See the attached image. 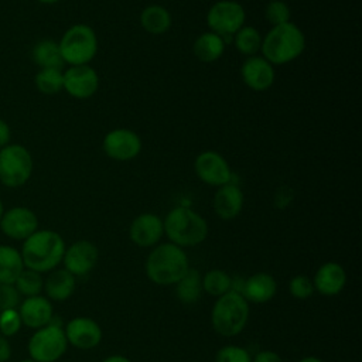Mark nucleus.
<instances>
[{
    "label": "nucleus",
    "instance_id": "nucleus-19",
    "mask_svg": "<svg viewBox=\"0 0 362 362\" xmlns=\"http://www.w3.org/2000/svg\"><path fill=\"white\" fill-rule=\"evenodd\" d=\"M243 204H245L243 191L238 184L232 181L218 187L212 199L214 212L222 221L235 219L242 212Z\"/></svg>",
    "mask_w": 362,
    "mask_h": 362
},
{
    "label": "nucleus",
    "instance_id": "nucleus-2",
    "mask_svg": "<svg viewBox=\"0 0 362 362\" xmlns=\"http://www.w3.org/2000/svg\"><path fill=\"white\" fill-rule=\"evenodd\" d=\"M189 269V260L185 250L171 242L156 245L144 263L146 276L158 286H171Z\"/></svg>",
    "mask_w": 362,
    "mask_h": 362
},
{
    "label": "nucleus",
    "instance_id": "nucleus-4",
    "mask_svg": "<svg viewBox=\"0 0 362 362\" xmlns=\"http://www.w3.org/2000/svg\"><path fill=\"white\" fill-rule=\"evenodd\" d=\"M164 223V235L180 247L201 245L208 236V222L202 215L188 206H174L168 211Z\"/></svg>",
    "mask_w": 362,
    "mask_h": 362
},
{
    "label": "nucleus",
    "instance_id": "nucleus-15",
    "mask_svg": "<svg viewBox=\"0 0 362 362\" xmlns=\"http://www.w3.org/2000/svg\"><path fill=\"white\" fill-rule=\"evenodd\" d=\"M64 332L68 345H72L81 351L96 348L103 338L100 325L89 317H75L69 320L64 327Z\"/></svg>",
    "mask_w": 362,
    "mask_h": 362
},
{
    "label": "nucleus",
    "instance_id": "nucleus-34",
    "mask_svg": "<svg viewBox=\"0 0 362 362\" xmlns=\"http://www.w3.org/2000/svg\"><path fill=\"white\" fill-rule=\"evenodd\" d=\"M215 362H252V355L243 346L223 345L216 351Z\"/></svg>",
    "mask_w": 362,
    "mask_h": 362
},
{
    "label": "nucleus",
    "instance_id": "nucleus-33",
    "mask_svg": "<svg viewBox=\"0 0 362 362\" xmlns=\"http://www.w3.org/2000/svg\"><path fill=\"white\" fill-rule=\"evenodd\" d=\"M288 293L291 297L298 300L310 298L315 293L313 279L305 274H297L291 277L288 281Z\"/></svg>",
    "mask_w": 362,
    "mask_h": 362
},
{
    "label": "nucleus",
    "instance_id": "nucleus-42",
    "mask_svg": "<svg viewBox=\"0 0 362 362\" xmlns=\"http://www.w3.org/2000/svg\"><path fill=\"white\" fill-rule=\"evenodd\" d=\"M37 1L41 3V4H55V3H58L61 0H37Z\"/></svg>",
    "mask_w": 362,
    "mask_h": 362
},
{
    "label": "nucleus",
    "instance_id": "nucleus-17",
    "mask_svg": "<svg viewBox=\"0 0 362 362\" xmlns=\"http://www.w3.org/2000/svg\"><path fill=\"white\" fill-rule=\"evenodd\" d=\"M163 235V219L153 212L137 215L129 226V238L139 247H154L158 245Z\"/></svg>",
    "mask_w": 362,
    "mask_h": 362
},
{
    "label": "nucleus",
    "instance_id": "nucleus-20",
    "mask_svg": "<svg viewBox=\"0 0 362 362\" xmlns=\"http://www.w3.org/2000/svg\"><path fill=\"white\" fill-rule=\"evenodd\" d=\"M313 284L315 291L325 297H334L339 294L346 284V272L337 262H325L322 263L314 277Z\"/></svg>",
    "mask_w": 362,
    "mask_h": 362
},
{
    "label": "nucleus",
    "instance_id": "nucleus-41",
    "mask_svg": "<svg viewBox=\"0 0 362 362\" xmlns=\"http://www.w3.org/2000/svg\"><path fill=\"white\" fill-rule=\"evenodd\" d=\"M298 362H324V361H322V359H320V358H317V356L310 355V356H304V358H301Z\"/></svg>",
    "mask_w": 362,
    "mask_h": 362
},
{
    "label": "nucleus",
    "instance_id": "nucleus-1",
    "mask_svg": "<svg viewBox=\"0 0 362 362\" xmlns=\"http://www.w3.org/2000/svg\"><path fill=\"white\" fill-rule=\"evenodd\" d=\"M64 238L52 229H37L21 246V259L25 269L48 273L62 263L65 252Z\"/></svg>",
    "mask_w": 362,
    "mask_h": 362
},
{
    "label": "nucleus",
    "instance_id": "nucleus-43",
    "mask_svg": "<svg viewBox=\"0 0 362 362\" xmlns=\"http://www.w3.org/2000/svg\"><path fill=\"white\" fill-rule=\"evenodd\" d=\"M4 211H6V208H4V204H3V201L0 199V219H1L3 214H4Z\"/></svg>",
    "mask_w": 362,
    "mask_h": 362
},
{
    "label": "nucleus",
    "instance_id": "nucleus-13",
    "mask_svg": "<svg viewBox=\"0 0 362 362\" xmlns=\"http://www.w3.org/2000/svg\"><path fill=\"white\" fill-rule=\"evenodd\" d=\"M38 229V218L28 206H11L0 219V230L13 240H25Z\"/></svg>",
    "mask_w": 362,
    "mask_h": 362
},
{
    "label": "nucleus",
    "instance_id": "nucleus-14",
    "mask_svg": "<svg viewBox=\"0 0 362 362\" xmlns=\"http://www.w3.org/2000/svg\"><path fill=\"white\" fill-rule=\"evenodd\" d=\"M99 259V250L95 243L86 239L76 240L65 247L62 263L64 269H66L75 277L86 276L93 270Z\"/></svg>",
    "mask_w": 362,
    "mask_h": 362
},
{
    "label": "nucleus",
    "instance_id": "nucleus-35",
    "mask_svg": "<svg viewBox=\"0 0 362 362\" xmlns=\"http://www.w3.org/2000/svg\"><path fill=\"white\" fill-rule=\"evenodd\" d=\"M21 325L23 322L17 310L11 308V310L0 311V334L1 335H4L6 338L13 337L20 331Z\"/></svg>",
    "mask_w": 362,
    "mask_h": 362
},
{
    "label": "nucleus",
    "instance_id": "nucleus-30",
    "mask_svg": "<svg viewBox=\"0 0 362 362\" xmlns=\"http://www.w3.org/2000/svg\"><path fill=\"white\" fill-rule=\"evenodd\" d=\"M233 288L232 277L222 269H211L202 276V290L211 297H221Z\"/></svg>",
    "mask_w": 362,
    "mask_h": 362
},
{
    "label": "nucleus",
    "instance_id": "nucleus-3",
    "mask_svg": "<svg viewBox=\"0 0 362 362\" xmlns=\"http://www.w3.org/2000/svg\"><path fill=\"white\" fill-rule=\"evenodd\" d=\"M305 49V35L303 30L288 21L273 25L262 40V57L273 66L284 65L297 59Z\"/></svg>",
    "mask_w": 362,
    "mask_h": 362
},
{
    "label": "nucleus",
    "instance_id": "nucleus-23",
    "mask_svg": "<svg viewBox=\"0 0 362 362\" xmlns=\"http://www.w3.org/2000/svg\"><path fill=\"white\" fill-rule=\"evenodd\" d=\"M141 28L153 35H160L171 28L173 17L168 8L161 4H148L140 13Z\"/></svg>",
    "mask_w": 362,
    "mask_h": 362
},
{
    "label": "nucleus",
    "instance_id": "nucleus-25",
    "mask_svg": "<svg viewBox=\"0 0 362 362\" xmlns=\"http://www.w3.org/2000/svg\"><path fill=\"white\" fill-rule=\"evenodd\" d=\"M31 59L38 68L62 69L64 59L61 57L58 41L52 38H41L31 48Z\"/></svg>",
    "mask_w": 362,
    "mask_h": 362
},
{
    "label": "nucleus",
    "instance_id": "nucleus-18",
    "mask_svg": "<svg viewBox=\"0 0 362 362\" xmlns=\"http://www.w3.org/2000/svg\"><path fill=\"white\" fill-rule=\"evenodd\" d=\"M17 311L20 314L23 325L34 331L48 325L54 318V307L51 304V300L41 294L25 297L24 300H21Z\"/></svg>",
    "mask_w": 362,
    "mask_h": 362
},
{
    "label": "nucleus",
    "instance_id": "nucleus-21",
    "mask_svg": "<svg viewBox=\"0 0 362 362\" xmlns=\"http://www.w3.org/2000/svg\"><path fill=\"white\" fill-rule=\"evenodd\" d=\"M239 293L245 297L247 303L263 304L270 301L276 296L277 281L272 274L266 272H257L242 280Z\"/></svg>",
    "mask_w": 362,
    "mask_h": 362
},
{
    "label": "nucleus",
    "instance_id": "nucleus-38",
    "mask_svg": "<svg viewBox=\"0 0 362 362\" xmlns=\"http://www.w3.org/2000/svg\"><path fill=\"white\" fill-rule=\"evenodd\" d=\"M11 141V129L8 123L0 119V148L7 146Z\"/></svg>",
    "mask_w": 362,
    "mask_h": 362
},
{
    "label": "nucleus",
    "instance_id": "nucleus-6",
    "mask_svg": "<svg viewBox=\"0 0 362 362\" xmlns=\"http://www.w3.org/2000/svg\"><path fill=\"white\" fill-rule=\"evenodd\" d=\"M58 45L64 64L72 66L89 64L98 52L99 42L96 33L90 25L78 23L65 30Z\"/></svg>",
    "mask_w": 362,
    "mask_h": 362
},
{
    "label": "nucleus",
    "instance_id": "nucleus-9",
    "mask_svg": "<svg viewBox=\"0 0 362 362\" xmlns=\"http://www.w3.org/2000/svg\"><path fill=\"white\" fill-rule=\"evenodd\" d=\"M246 11L235 0H218L206 11V25L209 31L218 34L225 42H232V37L245 25Z\"/></svg>",
    "mask_w": 362,
    "mask_h": 362
},
{
    "label": "nucleus",
    "instance_id": "nucleus-22",
    "mask_svg": "<svg viewBox=\"0 0 362 362\" xmlns=\"http://www.w3.org/2000/svg\"><path fill=\"white\" fill-rule=\"evenodd\" d=\"M76 287V277L71 274L66 269H54L48 272V276L44 279V291L45 297L52 301H65L68 300Z\"/></svg>",
    "mask_w": 362,
    "mask_h": 362
},
{
    "label": "nucleus",
    "instance_id": "nucleus-10",
    "mask_svg": "<svg viewBox=\"0 0 362 362\" xmlns=\"http://www.w3.org/2000/svg\"><path fill=\"white\" fill-rule=\"evenodd\" d=\"M143 143L140 136L126 127H117L109 130L102 141L105 154L116 161H130L136 158L141 151Z\"/></svg>",
    "mask_w": 362,
    "mask_h": 362
},
{
    "label": "nucleus",
    "instance_id": "nucleus-40",
    "mask_svg": "<svg viewBox=\"0 0 362 362\" xmlns=\"http://www.w3.org/2000/svg\"><path fill=\"white\" fill-rule=\"evenodd\" d=\"M102 362H132V361L123 355H109Z\"/></svg>",
    "mask_w": 362,
    "mask_h": 362
},
{
    "label": "nucleus",
    "instance_id": "nucleus-29",
    "mask_svg": "<svg viewBox=\"0 0 362 362\" xmlns=\"http://www.w3.org/2000/svg\"><path fill=\"white\" fill-rule=\"evenodd\" d=\"M34 85L42 95H57L64 90V71L59 68H40L34 76Z\"/></svg>",
    "mask_w": 362,
    "mask_h": 362
},
{
    "label": "nucleus",
    "instance_id": "nucleus-28",
    "mask_svg": "<svg viewBox=\"0 0 362 362\" xmlns=\"http://www.w3.org/2000/svg\"><path fill=\"white\" fill-rule=\"evenodd\" d=\"M263 35L253 25H243L240 30L235 33L232 37V42L235 48L245 57H253L260 52Z\"/></svg>",
    "mask_w": 362,
    "mask_h": 362
},
{
    "label": "nucleus",
    "instance_id": "nucleus-5",
    "mask_svg": "<svg viewBox=\"0 0 362 362\" xmlns=\"http://www.w3.org/2000/svg\"><path fill=\"white\" fill-rule=\"evenodd\" d=\"M250 307L245 297L235 290L218 297L211 310V325L222 337H236L249 321Z\"/></svg>",
    "mask_w": 362,
    "mask_h": 362
},
{
    "label": "nucleus",
    "instance_id": "nucleus-26",
    "mask_svg": "<svg viewBox=\"0 0 362 362\" xmlns=\"http://www.w3.org/2000/svg\"><path fill=\"white\" fill-rule=\"evenodd\" d=\"M23 270L20 250L10 245H0V284H14Z\"/></svg>",
    "mask_w": 362,
    "mask_h": 362
},
{
    "label": "nucleus",
    "instance_id": "nucleus-24",
    "mask_svg": "<svg viewBox=\"0 0 362 362\" xmlns=\"http://www.w3.org/2000/svg\"><path fill=\"white\" fill-rule=\"evenodd\" d=\"M225 45L226 42L223 41L222 37L212 31H205L194 40L192 52L195 58L201 62L211 64L218 61L223 55Z\"/></svg>",
    "mask_w": 362,
    "mask_h": 362
},
{
    "label": "nucleus",
    "instance_id": "nucleus-16",
    "mask_svg": "<svg viewBox=\"0 0 362 362\" xmlns=\"http://www.w3.org/2000/svg\"><path fill=\"white\" fill-rule=\"evenodd\" d=\"M240 76L243 83L255 90L264 92L270 89L276 79L274 66L262 55L246 57L240 66Z\"/></svg>",
    "mask_w": 362,
    "mask_h": 362
},
{
    "label": "nucleus",
    "instance_id": "nucleus-8",
    "mask_svg": "<svg viewBox=\"0 0 362 362\" xmlns=\"http://www.w3.org/2000/svg\"><path fill=\"white\" fill-rule=\"evenodd\" d=\"M66 348L64 327L54 321L35 329L27 344L30 358L37 362H57L66 352Z\"/></svg>",
    "mask_w": 362,
    "mask_h": 362
},
{
    "label": "nucleus",
    "instance_id": "nucleus-7",
    "mask_svg": "<svg viewBox=\"0 0 362 362\" xmlns=\"http://www.w3.org/2000/svg\"><path fill=\"white\" fill-rule=\"evenodd\" d=\"M34 171L30 150L18 143L0 148V182L7 188H20L28 182Z\"/></svg>",
    "mask_w": 362,
    "mask_h": 362
},
{
    "label": "nucleus",
    "instance_id": "nucleus-36",
    "mask_svg": "<svg viewBox=\"0 0 362 362\" xmlns=\"http://www.w3.org/2000/svg\"><path fill=\"white\" fill-rule=\"evenodd\" d=\"M21 303V296L16 290L14 284H0V311L17 310Z\"/></svg>",
    "mask_w": 362,
    "mask_h": 362
},
{
    "label": "nucleus",
    "instance_id": "nucleus-11",
    "mask_svg": "<svg viewBox=\"0 0 362 362\" xmlns=\"http://www.w3.org/2000/svg\"><path fill=\"white\" fill-rule=\"evenodd\" d=\"M194 171L204 184L216 188L232 181V170L229 163L221 153L215 150L201 151L195 157Z\"/></svg>",
    "mask_w": 362,
    "mask_h": 362
},
{
    "label": "nucleus",
    "instance_id": "nucleus-37",
    "mask_svg": "<svg viewBox=\"0 0 362 362\" xmlns=\"http://www.w3.org/2000/svg\"><path fill=\"white\" fill-rule=\"evenodd\" d=\"M252 362H283V358L274 351L263 349V351H259L252 358Z\"/></svg>",
    "mask_w": 362,
    "mask_h": 362
},
{
    "label": "nucleus",
    "instance_id": "nucleus-32",
    "mask_svg": "<svg viewBox=\"0 0 362 362\" xmlns=\"http://www.w3.org/2000/svg\"><path fill=\"white\" fill-rule=\"evenodd\" d=\"M291 17V10L288 4L283 0H270L264 6V18L269 24L279 25L288 23Z\"/></svg>",
    "mask_w": 362,
    "mask_h": 362
},
{
    "label": "nucleus",
    "instance_id": "nucleus-12",
    "mask_svg": "<svg viewBox=\"0 0 362 362\" xmlns=\"http://www.w3.org/2000/svg\"><path fill=\"white\" fill-rule=\"evenodd\" d=\"M99 75L95 68L86 65H72L64 71V90L74 99L85 100L92 98L99 89Z\"/></svg>",
    "mask_w": 362,
    "mask_h": 362
},
{
    "label": "nucleus",
    "instance_id": "nucleus-27",
    "mask_svg": "<svg viewBox=\"0 0 362 362\" xmlns=\"http://www.w3.org/2000/svg\"><path fill=\"white\" fill-rule=\"evenodd\" d=\"M175 297L184 304H195L202 294V276L198 269L189 267L175 284Z\"/></svg>",
    "mask_w": 362,
    "mask_h": 362
},
{
    "label": "nucleus",
    "instance_id": "nucleus-44",
    "mask_svg": "<svg viewBox=\"0 0 362 362\" xmlns=\"http://www.w3.org/2000/svg\"><path fill=\"white\" fill-rule=\"evenodd\" d=\"M20 362H37V361H34V359H31V358H28V359H21Z\"/></svg>",
    "mask_w": 362,
    "mask_h": 362
},
{
    "label": "nucleus",
    "instance_id": "nucleus-39",
    "mask_svg": "<svg viewBox=\"0 0 362 362\" xmlns=\"http://www.w3.org/2000/svg\"><path fill=\"white\" fill-rule=\"evenodd\" d=\"M11 358V345L8 339L0 334V362H7Z\"/></svg>",
    "mask_w": 362,
    "mask_h": 362
},
{
    "label": "nucleus",
    "instance_id": "nucleus-31",
    "mask_svg": "<svg viewBox=\"0 0 362 362\" xmlns=\"http://www.w3.org/2000/svg\"><path fill=\"white\" fill-rule=\"evenodd\" d=\"M14 287L18 291V294L24 298L38 296L44 288V279L41 273L24 267V270L14 281Z\"/></svg>",
    "mask_w": 362,
    "mask_h": 362
}]
</instances>
